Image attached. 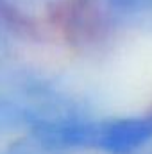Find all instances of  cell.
I'll return each instance as SVG.
<instances>
[{
	"mask_svg": "<svg viewBox=\"0 0 152 154\" xmlns=\"http://www.w3.org/2000/svg\"><path fill=\"white\" fill-rule=\"evenodd\" d=\"M0 20L16 36L48 47H75L91 31L90 0H0Z\"/></svg>",
	"mask_w": 152,
	"mask_h": 154,
	"instance_id": "1",
	"label": "cell"
}]
</instances>
